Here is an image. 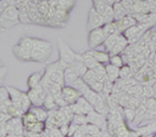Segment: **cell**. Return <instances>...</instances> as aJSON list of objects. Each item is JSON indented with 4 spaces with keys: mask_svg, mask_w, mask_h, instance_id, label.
<instances>
[{
    "mask_svg": "<svg viewBox=\"0 0 156 137\" xmlns=\"http://www.w3.org/2000/svg\"><path fill=\"white\" fill-rule=\"evenodd\" d=\"M110 64H112L113 66L117 67V68H122V67L125 65L124 57H122L120 54H117V55H111Z\"/></svg>",
    "mask_w": 156,
    "mask_h": 137,
    "instance_id": "cell-37",
    "label": "cell"
},
{
    "mask_svg": "<svg viewBox=\"0 0 156 137\" xmlns=\"http://www.w3.org/2000/svg\"><path fill=\"white\" fill-rule=\"evenodd\" d=\"M131 76H132L131 67H130L129 65H126V64H125L124 66L120 68L119 79H120V80H130Z\"/></svg>",
    "mask_w": 156,
    "mask_h": 137,
    "instance_id": "cell-35",
    "label": "cell"
},
{
    "mask_svg": "<svg viewBox=\"0 0 156 137\" xmlns=\"http://www.w3.org/2000/svg\"><path fill=\"white\" fill-rule=\"evenodd\" d=\"M115 22H116L119 32H126L128 28H130V27H132V26H134V25L138 24V21H136V17H134L133 15H130V14H127L126 16L122 17L120 20L115 21Z\"/></svg>",
    "mask_w": 156,
    "mask_h": 137,
    "instance_id": "cell-13",
    "label": "cell"
},
{
    "mask_svg": "<svg viewBox=\"0 0 156 137\" xmlns=\"http://www.w3.org/2000/svg\"><path fill=\"white\" fill-rule=\"evenodd\" d=\"M93 8L104 17L106 23L115 21L114 10H113L112 5H108L105 1H95V2H93Z\"/></svg>",
    "mask_w": 156,
    "mask_h": 137,
    "instance_id": "cell-8",
    "label": "cell"
},
{
    "mask_svg": "<svg viewBox=\"0 0 156 137\" xmlns=\"http://www.w3.org/2000/svg\"><path fill=\"white\" fill-rule=\"evenodd\" d=\"M44 76V69L30 75L28 77V79H27V86H28V89H34L37 85H39L42 82Z\"/></svg>",
    "mask_w": 156,
    "mask_h": 137,
    "instance_id": "cell-17",
    "label": "cell"
},
{
    "mask_svg": "<svg viewBox=\"0 0 156 137\" xmlns=\"http://www.w3.org/2000/svg\"><path fill=\"white\" fill-rule=\"evenodd\" d=\"M83 129L86 134L90 135V136H100L101 133H102L101 129H99V127L95 126V125L91 124V123H87V124L83 125Z\"/></svg>",
    "mask_w": 156,
    "mask_h": 137,
    "instance_id": "cell-30",
    "label": "cell"
},
{
    "mask_svg": "<svg viewBox=\"0 0 156 137\" xmlns=\"http://www.w3.org/2000/svg\"><path fill=\"white\" fill-rule=\"evenodd\" d=\"M58 61L63 64L64 66H71L72 64L78 58L79 54L74 52L62 38H58Z\"/></svg>",
    "mask_w": 156,
    "mask_h": 137,
    "instance_id": "cell-3",
    "label": "cell"
},
{
    "mask_svg": "<svg viewBox=\"0 0 156 137\" xmlns=\"http://www.w3.org/2000/svg\"><path fill=\"white\" fill-rule=\"evenodd\" d=\"M103 28V32H104L105 36L107 37H110L112 35H115V34H118L119 30H118V27H117V24L116 22H110V23H105L104 25L102 26Z\"/></svg>",
    "mask_w": 156,
    "mask_h": 137,
    "instance_id": "cell-27",
    "label": "cell"
},
{
    "mask_svg": "<svg viewBox=\"0 0 156 137\" xmlns=\"http://www.w3.org/2000/svg\"><path fill=\"white\" fill-rule=\"evenodd\" d=\"M47 134H48V137H64L58 127L47 129Z\"/></svg>",
    "mask_w": 156,
    "mask_h": 137,
    "instance_id": "cell-40",
    "label": "cell"
},
{
    "mask_svg": "<svg viewBox=\"0 0 156 137\" xmlns=\"http://www.w3.org/2000/svg\"><path fill=\"white\" fill-rule=\"evenodd\" d=\"M12 52L15 58H17L20 62H33L32 50L26 49V48L22 47L21 44L16 43L15 45H13Z\"/></svg>",
    "mask_w": 156,
    "mask_h": 137,
    "instance_id": "cell-12",
    "label": "cell"
},
{
    "mask_svg": "<svg viewBox=\"0 0 156 137\" xmlns=\"http://www.w3.org/2000/svg\"><path fill=\"white\" fill-rule=\"evenodd\" d=\"M72 122H74L75 124L79 125V126H83V125H85L88 123L87 115H74Z\"/></svg>",
    "mask_w": 156,
    "mask_h": 137,
    "instance_id": "cell-39",
    "label": "cell"
},
{
    "mask_svg": "<svg viewBox=\"0 0 156 137\" xmlns=\"http://www.w3.org/2000/svg\"><path fill=\"white\" fill-rule=\"evenodd\" d=\"M65 68L66 67L60 61L48 64L44 68V80L50 81L52 83L64 86L65 85V81H64V70H65Z\"/></svg>",
    "mask_w": 156,
    "mask_h": 137,
    "instance_id": "cell-1",
    "label": "cell"
},
{
    "mask_svg": "<svg viewBox=\"0 0 156 137\" xmlns=\"http://www.w3.org/2000/svg\"><path fill=\"white\" fill-rule=\"evenodd\" d=\"M94 110L98 111L99 113H101V115H105V117L108 115V113L111 112V108L108 106V104H107L106 98L103 97V96L100 98V100L94 105Z\"/></svg>",
    "mask_w": 156,
    "mask_h": 137,
    "instance_id": "cell-19",
    "label": "cell"
},
{
    "mask_svg": "<svg viewBox=\"0 0 156 137\" xmlns=\"http://www.w3.org/2000/svg\"><path fill=\"white\" fill-rule=\"evenodd\" d=\"M120 34H122V32H118V34L112 35V36H110V37H107L106 39H105L104 43L102 44V47H103V49H104V51L108 52V53L112 51L113 48L115 47V44H116L117 41H118V38H119Z\"/></svg>",
    "mask_w": 156,
    "mask_h": 137,
    "instance_id": "cell-22",
    "label": "cell"
},
{
    "mask_svg": "<svg viewBox=\"0 0 156 137\" xmlns=\"http://www.w3.org/2000/svg\"><path fill=\"white\" fill-rule=\"evenodd\" d=\"M155 95V92H154V88L151 85H143V96L146 98L153 97Z\"/></svg>",
    "mask_w": 156,
    "mask_h": 137,
    "instance_id": "cell-42",
    "label": "cell"
},
{
    "mask_svg": "<svg viewBox=\"0 0 156 137\" xmlns=\"http://www.w3.org/2000/svg\"><path fill=\"white\" fill-rule=\"evenodd\" d=\"M73 86H74V88H76L78 91H79V92H80L81 95L86 94V93L88 92V91H89V90L91 89L90 86H89L87 83H86V81L83 80V79L81 78V77H80L79 79H78L77 81H76L75 83L73 84Z\"/></svg>",
    "mask_w": 156,
    "mask_h": 137,
    "instance_id": "cell-31",
    "label": "cell"
},
{
    "mask_svg": "<svg viewBox=\"0 0 156 137\" xmlns=\"http://www.w3.org/2000/svg\"><path fill=\"white\" fill-rule=\"evenodd\" d=\"M134 129L139 132L140 136H143V135H153L156 132V120L151 121V122L141 125V126L134 127Z\"/></svg>",
    "mask_w": 156,
    "mask_h": 137,
    "instance_id": "cell-18",
    "label": "cell"
},
{
    "mask_svg": "<svg viewBox=\"0 0 156 137\" xmlns=\"http://www.w3.org/2000/svg\"><path fill=\"white\" fill-rule=\"evenodd\" d=\"M79 57H80V59H83V61L85 62V64L87 65V67L89 69H93L98 64H99L95 61L94 57L89 53V51H86V52H83V53L79 54Z\"/></svg>",
    "mask_w": 156,
    "mask_h": 137,
    "instance_id": "cell-26",
    "label": "cell"
},
{
    "mask_svg": "<svg viewBox=\"0 0 156 137\" xmlns=\"http://www.w3.org/2000/svg\"><path fill=\"white\" fill-rule=\"evenodd\" d=\"M122 113H124L125 120L127 121L128 124H131L136 119V109H132L130 107H125L122 109Z\"/></svg>",
    "mask_w": 156,
    "mask_h": 137,
    "instance_id": "cell-32",
    "label": "cell"
},
{
    "mask_svg": "<svg viewBox=\"0 0 156 137\" xmlns=\"http://www.w3.org/2000/svg\"><path fill=\"white\" fill-rule=\"evenodd\" d=\"M80 76L78 72L73 68L72 66H67L64 70V81H65V85H73Z\"/></svg>",
    "mask_w": 156,
    "mask_h": 137,
    "instance_id": "cell-16",
    "label": "cell"
},
{
    "mask_svg": "<svg viewBox=\"0 0 156 137\" xmlns=\"http://www.w3.org/2000/svg\"><path fill=\"white\" fill-rule=\"evenodd\" d=\"M42 107H44V109H47L48 111L56 110V109H58V108H60L58 104H56L54 96H52L51 94H48V95H47L46 99H44V106H42Z\"/></svg>",
    "mask_w": 156,
    "mask_h": 137,
    "instance_id": "cell-28",
    "label": "cell"
},
{
    "mask_svg": "<svg viewBox=\"0 0 156 137\" xmlns=\"http://www.w3.org/2000/svg\"><path fill=\"white\" fill-rule=\"evenodd\" d=\"M152 137H156V132H155V133H154V134H153V135H152Z\"/></svg>",
    "mask_w": 156,
    "mask_h": 137,
    "instance_id": "cell-52",
    "label": "cell"
},
{
    "mask_svg": "<svg viewBox=\"0 0 156 137\" xmlns=\"http://www.w3.org/2000/svg\"><path fill=\"white\" fill-rule=\"evenodd\" d=\"M20 22V10L16 5H10L0 15V26L1 29L7 30L12 28Z\"/></svg>",
    "mask_w": 156,
    "mask_h": 137,
    "instance_id": "cell-2",
    "label": "cell"
},
{
    "mask_svg": "<svg viewBox=\"0 0 156 137\" xmlns=\"http://www.w3.org/2000/svg\"><path fill=\"white\" fill-rule=\"evenodd\" d=\"M17 43L21 44L22 47L26 48V49H28V50H33V48H34V37H30V36H22Z\"/></svg>",
    "mask_w": 156,
    "mask_h": 137,
    "instance_id": "cell-33",
    "label": "cell"
},
{
    "mask_svg": "<svg viewBox=\"0 0 156 137\" xmlns=\"http://www.w3.org/2000/svg\"><path fill=\"white\" fill-rule=\"evenodd\" d=\"M0 115H1V120H0V121H1V123H7L8 121L12 118L8 112H1V113H0Z\"/></svg>",
    "mask_w": 156,
    "mask_h": 137,
    "instance_id": "cell-46",
    "label": "cell"
},
{
    "mask_svg": "<svg viewBox=\"0 0 156 137\" xmlns=\"http://www.w3.org/2000/svg\"><path fill=\"white\" fill-rule=\"evenodd\" d=\"M62 95L68 105H73L81 97L80 92L73 85H64L62 88Z\"/></svg>",
    "mask_w": 156,
    "mask_h": 137,
    "instance_id": "cell-10",
    "label": "cell"
},
{
    "mask_svg": "<svg viewBox=\"0 0 156 137\" xmlns=\"http://www.w3.org/2000/svg\"><path fill=\"white\" fill-rule=\"evenodd\" d=\"M71 66L73 67L76 71H77L78 75H79L80 77H83L86 72L89 70V68L87 67V65L85 64V62H83V59H80V57H79V56H78V58L76 59L73 64H72Z\"/></svg>",
    "mask_w": 156,
    "mask_h": 137,
    "instance_id": "cell-25",
    "label": "cell"
},
{
    "mask_svg": "<svg viewBox=\"0 0 156 137\" xmlns=\"http://www.w3.org/2000/svg\"><path fill=\"white\" fill-rule=\"evenodd\" d=\"M7 137H24V135H14V134H9Z\"/></svg>",
    "mask_w": 156,
    "mask_h": 137,
    "instance_id": "cell-49",
    "label": "cell"
},
{
    "mask_svg": "<svg viewBox=\"0 0 156 137\" xmlns=\"http://www.w3.org/2000/svg\"><path fill=\"white\" fill-rule=\"evenodd\" d=\"M0 71H1V76H0V78H1V82H2V81L5 80V74H7V69H5V66H1V69H0Z\"/></svg>",
    "mask_w": 156,
    "mask_h": 137,
    "instance_id": "cell-47",
    "label": "cell"
},
{
    "mask_svg": "<svg viewBox=\"0 0 156 137\" xmlns=\"http://www.w3.org/2000/svg\"><path fill=\"white\" fill-rule=\"evenodd\" d=\"M140 137H152V135H143V136H140Z\"/></svg>",
    "mask_w": 156,
    "mask_h": 137,
    "instance_id": "cell-50",
    "label": "cell"
},
{
    "mask_svg": "<svg viewBox=\"0 0 156 137\" xmlns=\"http://www.w3.org/2000/svg\"><path fill=\"white\" fill-rule=\"evenodd\" d=\"M51 53H48V52L41 51L39 49H33L32 50V58L33 62H37V63H44V62H47L48 58L50 57Z\"/></svg>",
    "mask_w": 156,
    "mask_h": 137,
    "instance_id": "cell-20",
    "label": "cell"
},
{
    "mask_svg": "<svg viewBox=\"0 0 156 137\" xmlns=\"http://www.w3.org/2000/svg\"><path fill=\"white\" fill-rule=\"evenodd\" d=\"M83 96L86 98V99L88 100V102H89V103L91 104V105L93 106V107H94L95 104H97L98 102L100 100V98L102 97V95H101L100 93H98V92L93 91L92 89H90V90L88 91V92L86 94H83Z\"/></svg>",
    "mask_w": 156,
    "mask_h": 137,
    "instance_id": "cell-29",
    "label": "cell"
},
{
    "mask_svg": "<svg viewBox=\"0 0 156 137\" xmlns=\"http://www.w3.org/2000/svg\"><path fill=\"white\" fill-rule=\"evenodd\" d=\"M87 136V134L85 133V131H83V126H79L78 127V130L75 132V134L73 135L72 137H86Z\"/></svg>",
    "mask_w": 156,
    "mask_h": 137,
    "instance_id": "cell-45",
    "label": "cell"
},
{
    "mask_svg": "<svg viewBox=\"0 0 156 137\" xmlns=\"http://www.w3.org/2000/svg\"><path fill=\"white\" fill-rule=\"evenodd\" d=\"M88 118V123H91V124L95 125L101 130H106L107 129V118L105 115H101L98 111L92 110L90 113L87 115Z\"/></svg>",
    "mask_w": 156,
    "mask_h": 137,
    "instance_id": "cell-11",
    "label": "cell"
},
{
    "mask_svg": "<svg viewBox=\"0 0 156 137\" xmlns=\"http://www.w3.org/2000/svg\"><path fill=\"white\" fill-rule=\"evenodd\" d=\"M8 91L10 94V99L12 100V103L19 106L21 109L24 110V112L28 111L32 108L33 104L29 99V96L27 92H23L21 90H17L14 86H7Z\"/></svg>",
    "mask_w": 156,
    "mask_h": 137,
    "instance_id": "cell-4",
    "label": "cell"
},
{
    "mask_svg": "<svg viewBox=\"0 0 156 137\" xmlns=\"http://www.w3.org/2000/svg\"><path fill=\"white\" fill-rule=\"evenodd\" d=\"M10 99V94L7 86H1L0 89V103H3L5 100Z\"/></svg>",
    "mask_w": 156,
    "mask_h": 137,
    "instance_id": "cell-41",
    "label": "cell"
},
{
    "mask_svg": "<svg viewBox=\"0 0 156 137\" xmlns=\"http://www.w3.org/2000/svg\"><path fill=\"white\" fill-rule=\"evenodd\" d=\"M27 94H28L29 99L32 102L33 106L41 107V106H44V102L49 93H48V91L46 90V88L40 83L39 85H37L36 88L28 89Z\"/></svg>",
    "mask_w": 156,
    "mask_h": 137,
    "instance_id": "cell-5",
    "label": "cell"
},
{
    "mask_svg": "<svg viewBox=\"0 0 156 137\" xmlns=\"http://www.w3.org/2000/svg\"><path fill=\"white\" fill-rule=\"evenodd\" d=\"M89 53L94 57L95 61H97L98 63L104 64V65H106V64L110 63L111 55H110L108 52L104 51V50L101 51V50H97V49H90L89 50Z\"/></svg>",
    "mask_w": 156,
    "mask_h": 137,
    "instance_id": "cell-15",
    "label": "cell"
},
{
    "mask_svg": "<svg viewBox=\"0 0 156 137\" xmlns=\"http://www.w3.org/2000/svg\"><path fill=\"white\" fill-rule=\"evenodd\" d=\"M105 39H106V36L103 32L102 27L88 32V45L90 49H97L102 45Z\"/></svg>",
    "mask_w": 156,
    "mask_h": 137,
    "instance_id": "cell-6",
    "label": "cell"
},
{
    "mask_svg": "<svg viewBox=\"0 0 156 137\" xmlns=\"http://www.w3.org/2000/svg\"><path fill=\"white\" fill-rule=\"evenodd\" d=\"M93 2H95V1H106V0H92Z\"/></svg>",
    "mask_w": 156,
    "mask_h": 137,
    "instance_id": "cell-51",
    "label": "cell"
},
{
    "mask_svg": "<svg viewBox=\"0 0 156 137\" xmlns=\"http://www.w3.org/2000/svg\"><path fill=\"white\" fill-rule=\"evenodd\" d=\"M128 45H129V40L125 37L124 34H120L117 43L115 44V47L113 48V50L110 52V55H117V54H122V52H125V50L128 48Z\"/></svg>",
    "mask_w": 156,
    "mask_h": 137,
    "instance_id": "cell-14",
    "label": "cell"
},
{
    "mask_svg": "<svg viewBox=\"0 0 156 137\" xmlns=\"http://www.w3.org/2000/svg\"><path fill=\"white\" fill-rule=\"evenodd\" d=\"M101 137H114L112 134H111L108 131H107V129L106 130H103L102 131V133H101Z\"/></svg>",
    "mask_w": 156,
    "mask_h": 137,
    "instance_id": "cell-48",
    "label": "cell"
},
{
    "mask_svg": "<svg viewBox=\"0 0 156 137\" xmlns=\"http://www.w3.org/2000/svg\"><path fill=\"white\" fill-rule=\"evenodd\" d=\"M144 106L146 107V109H156V97L155 96L146 98L145 103H144Z\"/></svg>",
    "mask_w": 156,
    "mask_h": 137,
    "instance_id": "cell-43",
    "label": "cell"
},
{
    "mask_svg": "<svg viewBox=\"0 0 156 137\" xmlns=\"http://www.w3.org/2000/svg\"><path fill=\"white\" fill-rule=\"evenodd\" d=\"M64 137H71V136H64Z\"/></svg>",
    "mask_w": 156,
    "mask_h": 137,
    "instance_id": "cell-53",
    "label": "cell"
},
{
    "mask_svg": "<svg viewBox=\"0 0 156 137\" xmlns=\"http://www.w3.org/2000/svg\"><path fill=\"white\" fill-rule=\"evenodd\" d=\"M32 111L36 118L38 119V121H42V122H46L49 118V111L47 109H44V107H36V106H32V108L29 109Z\"/></svg>",
    "mask_w": 156,
    "mask_h": 137,
    "instance_id": "cell-21",
    "label": "cell"
},
{
    "mask_svg": "<svg viewBox=\"0 0 156 137\" xmlns=\"http://www.w3.org/2000/svg\"><path fill=\"white\" fill-rule=\"evenodd\" d=\"M106 23L105 18L95 10L94 8H91L88 12V18H87V30L90 32L95 28H100Z\"/></svg>",
    "mask_w": 156,
    "mask_h": 137,
    "instance_id": "cell-7",
    "label": "cell"
},
{
    "mask_svg": "<svg viewBox=\"0 0 156 137\" xmlns=\"http://www.w3.org/2000/svg\"><path fill=\"white\" fill-rule=\"evenodd\" d=\"M113 10H114V15H115V21L120 20L122 17L126 16L128 14V11L127 9L124 7L120 1H116V2L113 5Z\"/></svg>",
    "mask_w": 156,
    "mask_h": 137,
    "instance_id": "cell-24",
    "label": "cell"
},
{
    "mask_svg": "<svg viewBox=\"0 0 156 137\" xmlns=\"http://www.w3.org/2000/svg\"><path fill=\"white\" fill-rule=\"evenodd\" d=\"M75 5V1L74 0H58V7L63 9L65 11H71L72 8Z\"/></svg>",
    "mask_w": 156,
    "mask_h": 137,
    "instance_id": "cell-38",
    "label": "cell"
},
{
    "mask_svg": "<svg viewBox=\"0 0 156 137\" xmlns=\"http://www.w3.org/2000/svg\"><path fill=\"white\" fill-rule=\"evenodd\" d=\"M105 69H106V76H107V79H110L112 80L113 82L117 81L119 79V71H120V68H117V67L113 66L112 64H106L105 65Z\"/></svg>",
    "mask_w": 156,
    "mask_h": 137,
    "instance_id": "cell-23",
    "label": "cell"
},
{
    "mask_svg": "<svg viewBox=\"0 0 156 137\" xmlns=\"http://www.w3.org/2000/svg\"><path fill=\"white\" fill-rule=\"evenodd\" d=\"M69 107L72 108V110L75 115H88L92 110H94V107L83 96H81L75 104L69 105Z\"/></svg>",
    "mask_w": 156,
    "mask_h": 137,
    "instance_id": "cell-9",
    "label": "cell"
},
{
    "mask_svg": "<svg viewBox=\"0 0 156 137\" xmlns=\"http://www.w3.org/2000/svg\"><path fill=\"white\" fill-rule=\"evenodd\" d=\"M69 124H71V123H66V124H63L62 126L58 127L60 131H61V133L63 134V136H67L68 135V132H69Z\"/></svg>",
    "mask_w": 156,
    "mask_h": 137,
    "instance_id": "cell-44",
    "label": "cell"
},
{
    "mask_svg": "<svg viewBox=\"0 0 156 137\" xmlns=\"http://www.w3.org/2000/svg\"><path fill=\"white\" fill-rule=\"evenodd\" d=\"M50 8H51V5H50V2H49L48 0H41V1H39L37 3V9L44 17H47V15H48Z\"/></svg>",
    "mask_w": 156,
    "mask_h": 137,
    "instance_id": "cell-34",
    "label": "cell"
},
{
    "mask_svg": "<svg viewBox=\"0 0 156 137\" xmlns=\"http://www.w3.org/2000/svg\"><path fill=\"white\" fill-rule=\"evenodd\" d=\"M81 78L86 81V83H87L89 86H90L93 82H95L97 80H99V79H98V77H97V74H95V71L92 70V69H89V70H88L87 72L85 74V76L81 77Z\"/></svg>",
    "mask_w": 156,
    "mask_h": 137,
    "instance_id": "cell-36",
    "label": "cell"
}]
</instances>
